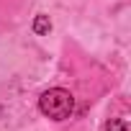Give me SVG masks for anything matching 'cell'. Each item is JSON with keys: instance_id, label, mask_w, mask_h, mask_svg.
<instances>
[{"instance_id": "obj_1", "label": "cell", "mask_w": 131, "mask_h": 131, "mask_svg": "<svg viewBox=\"0 0 131 131\" xmlns=\"http://www.w3.org/2000/svg\"><path fill=\"white\" fill-rule=\"evenodd\" d=\"M39 111L51 121H67L75 113V95L64 88H49L39 98Z\"/></svg>"}, {"instance_id": "obj_2", "label": "cell", "mask_w": 131, "mask_h": 131, "mask_svg": "<svg viewBox=\"0 0 131 131\" xmlns=\"http://www.w3.org/2000/svg\"><path fill=\"white\" fill-rule=\"evenodd\" d=\"M51 31V21H49V16H36L34 18V34H39V36H44V34H49Z\"/></svg>"}, {"instance_id": "obj_3", "label": "cell", "mask_w": 131, "mask_h": 131, "mask_svg": "<svg viewBox=\"0 0 131 131\" xmlns=\"http://www.w3.org/2000/svg\"><path fill=\"white\" fill-rule=\"evenodd\" d=\"M103 131H128V126H126V121H121V118H111V121L103 126Z\"/></svg>"}]
</instances>
